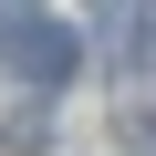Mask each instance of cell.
I'll use <instances>...</instances> for the list:
<instances>
[{"label": "cell", "instance_id": "obj_1", "mask_svg": "<svg viewBox=\"0 0 156 156\" xmlns=\"http://www.w3.org/2000/svg\"><path fill=\"white\" fill-rule=\"evenodd\" d=\"M0 62H11L31 94H62L73 62H83V31L52 21V11H0Z\"/></svg>", "mask_w": 156, "mask_h": 156}, {"label": "cell", "instance_id": "obj_2", "mask_svg": "<svg viewBox=\"0 0 156 156\" xmlns=\"http://www.w3.org/2000/svg\"><path fill=\"white\" fill-rule=\"evenodd\" d=\"M104 42H115V62H146V52H156V21H146V11H115Z\"/></svg>", "mask_w": 156, "mask_h": 156}]
</instances>
